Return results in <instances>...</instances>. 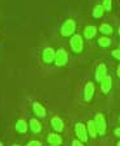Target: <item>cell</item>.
Wrapping results in <instances>:
<instances>
[{
    "mask_svg": "<svg viewBox=\"0 0 120 146\" xmlns=\"http://www.w3.org/2000/svg\"><path fill=\"white\" fill-rule=\"evenodd\" d=\"M74 30H76V22L74 20H67V21L63 24L62 29H60V34L63 36H71V35H74Z\"/></svg>",
    "mask_w": 120,
    "mask_h": 146,
    "instance_id": "obj_1",
    "label": "cell"
},
{
    "mask_svg": "<svg viewBox=\"0 0 120 146\" xmlns=\"http://www.w3.org/2000/svg\"><path fill=\"white\" fill-rule=\"evenodd\" d=\"M74 132H76L77 140H80L81 142H86L88 141V128L82 123H77L74 125Z\"/></svg>",
    "mask_w": 120,
    "mask_h": 146,
    "instance_id": "obj_2",
    "label": "cell"
},
{
    "mask_svg": "<svg viewBox=\"0 0 120 146\" xmlns=\"http://www.w3.org/2000/svg\"><path fill=\"white\" fill-rule=\"evenodd\" d=\"M71 47L72 50H73L74 52H77V54H80L81 51H82L84 48V42H82V36L78 35V34H74V35H72L71 38Z\"/></svg>",
    "mask_w": 120,
    "mask_h": 146,
    "instance_id": "obj_3",
    "label": "cell"
},
{
    "mask_svg": "<svg viewBox=\"0 0 120 146\" xmlns=\"http://www.w3.org/2000/svg\"><path fill=\"white\" fill-rule=\"evenodd\" d=\"M94 121L97 125V132H98L99 136H105L106 133V119L102 113H97L95 117H94Z\"/></svg>",
    "mask_w": 120,
    "mask_h": 146,
    "instance_id": "obj_4",
    "label": "cell"
},
{
    "mask_svg": "<svg viewBox=\"0 0 120 146\" xmlns=\"http://www.w3.org/2000/svg\"><path fill=\"white\" fill-rule=\"evenodd\" d=\"M68 63V54L64 48H59L56 51V56H55V64L56 67H64L65 64Z\"/></svg>",
    "mask_w": 120,
    "mask_h": 146,
    "instance_id": "obj_5",
    "label": "cell"
},
{
    "mask_svg": "<svg viewBox=\"0 0 120 146\" xmlns=\"http://www.w3.org/2000/svg\"><path fill=\"white\" fill-rule=\"evenodd\" d=\"M55 56H56V52L54 48H51V47L44 48V51H43V61L44 63H52V61H55Z\"/></svg>",
    "mask_w": 120,
    "mask_h": 146,
    "instance_id": "obj_6",
    "label": "cell"
},
{
    "mask_svg": "<svg viewBox=\"0 0 120 146\" xmlns=\"http://www.w3.org/2000/svg\"><path fill=\"white\" fill-rule=\"evenodd\" d=\"M94 90H95V86L93 82H88L86 86H85V90H84V99L89 102L93 98V94H94Z\"/></svg>",
    "mask_w": 120,
    "mask_h": 146,
    "instance_id": "obj_7",
    "label": "cell"
},
{
    "mask_svg": "<svg viewBox=\"0 0 120 146\" xmlns=\"http://www.w3.org/2000/svg\"><path fill=\"white\" fill-rule=\"evenodd\" d=\"M106 76H107V68H106L105 64H99L95 70V80L101 82Z\"/></svg>",
    "mask_w": 120,
    "mask_h": 146,
    "instance_id": "obj_8",
    "label": "cell"
},
{
    "mask_svg": "<svg viewBox=\"0 0 120 146\" xmlns=\"http://www.w3.org/2000/svg\"><path fill=\"white\" fill-rule=\"evenodd\" d=\"M51 125H52L54 131L55 132H63V129H64V123H63V120L60 117H58V116H55V117L51 119Z\"/></svg>",
    "mask_w": 120,
    "mask_h": 146,
    "instance_id": "obj_9",
    "label": "cell"
},
{
    "mask_svg": "<svg viewBox=\"0 0 120 146\" xmlns=\"http://www.w3.org/2000/svg\"><path fill=\"white\" fill-rule=\"evenodd\" d=\"M111 86H112V78H111V76L107 74V76L101 81V89L103 93H108V91L111 90Z\"/></svg>",
    "mask_w": 120,
    "mask_h": 146,
    "instance_id": "obj_10",
    "label": "cell"
},
{
    "mask_svg": "<svg viewBox=\"0 0 120 146\" xmlns=\"http://www.w3.org/2000/svg\"><path fill=\"white\" fill-rule=\"evenodd\" d=\"M33 111L38 117H44L46 116V108L40 103H38V102H34L33 103Z\"/></svg>",
    "mask_w": 120,
    "mask_h": 146,
    "instance_id": "obj_11",
    "label": "cell"
},
{
    "mask_svg": "<svg viewBox=\"0 0 120 146\" xmlns=\"http://www.w3.org/2000/svg\"><path fill=\"white\" fill-rule=\"evenodd\" d=\"M97 34V27L93 26V25H89L84 29V36L86 38V39H91L93 36H95Z\"/></svg>",
    "mask_w": 120,
    "mask_h": 146,
    "instance_id": "obj_12",
    "label": "cell"
},
{
    "mask_svg": "<svg viewBox=\"0 0 120 146\" xmlns=\"http://www.w3.org/2000/svg\"><path fill=\"white\" fill-rule=\"evenodd\" d=\"M47 140H48L50 145H56V146H59L63 142L62 137L59 136V134H56V133H50L48 137H47Z\"/></svg>",
    "mask_w": 120,
    "mask_h": 146,
    "instance_id": "obj_13",
    "label": "cell"
},
{
    "mask_svg": "<svg viewBox=\"0 0 120 146\" xmlns=\"http://www.w3.org/2000/svg\"><path fill=\"white\" fill-rule=\"evenodd\" d=\"M88 132H89V136L91 137V138H95L97 137V125H95V121L94 120H89L88 121Z\"/></svg>",
    "mask_w": 120,
    "mask_h": 146,
    "instance_id": "obj_14",
    "label": "cell"
},
{
    "mask_svg": "<svg viewBox=\"0 0 120 146\" xmlns=\"http://www.w3.org/2000/svg\"><path fill=\"white\" fill-rule=\"evenodd\" d=\"M16 131L19 132V133H26V131H28V123L25 121V120H22V119L17 120V123H16Z\"/></svg>",
    "mask_w": 120,
    "mask_h": 146,
    "instance_id": "obj_15",
    "label": "cell"
},
{
    "mask_svg": "<svg viewBox=\"0 0 120 146\" xmlns=\"http://www.w3.org/2000/svg\"><path fill=\"white\" fill-rule=\"evenodd\" d=\"M30 129L33 133H39L42 127H40V123L38 121L37 119H31L30 120Z\"/></svg>",
    "mask_w": 120,
    "mask_h": 146,
    "instance_id": "obj_16",
    "label": "cell"
},
{
    "mask_svg": "<svg viewBox=\"0 0 120 146\" xmlns=\"http://www.w3.org/2000/svg\"><path fill=\"white\" fill-rule=\"evenodd\" d=\"M99 31H101L102 34H105V35H111V34L114 33V31H112V26L108 24H102L101 27H99Z\"/></svg>",
    "mask_w": 120,
    "mask_h": 146,
    "instance_id": "obj_17",
    "label": "cell"
},
{
    "mask_svg": "<svg viewBox=\"0 0 120 146\" xmlns=\"http://www.w3.org/2000/svg\"><path fill=\"white\" fill-rule=\"evenodd\" d=\"M103 13H105V8H103V5H95L94 9H93V16H94L95 18H101L102 16H103Z\"/></svg>",
    "mask_w": 120,
    "mask_h": 146,
    "instance_id": "obj_18",
    "label": "cell"
},
{
    "mask_svg": "<svg viewBox=\"0 0 120 146\" xmlns=\"http://www.w3.org/2000/svg\"><path fill=\"white\" fill-rule=\"evenodd\" d=\"M98 44L101 46V47H108V46L111 44V39L108 36H101L98 39Z\"/></svg>",
    "mask_w": 120,
    "mask_h": 146,
    "instance_id": "obj_19",
    "label": "cell"
},
{
    "mask_svg": "<svg viewBox=\"0 0 120 146\" xmlns=\"http://www.w3.org/2000/svg\"><path fill=\"white\" fill-rule=\"evenodd\" d=\"M103 8H105V11H107V12H110L111 9H112V0H103Z\"/></svg>",
    "mask_w": 120,
    "mask_h": 146,
    "instance_id": "obj_20",
    "label": "cell"
},
{
    "mask_svg": "<svg viewBox=\"0 0 120 146\" xmlns=\"http://www.w3.org/2000/svg\"><path fill=\"white\" fill-rule=\"evenodd\" d=\"M111 54H112V56H114L115 59L120 60V50H114V51L111 52Z\"/></svg>",
    "mask_w": 120,
    "mask_h": 146,
    "instance_id": "obj_21",
    "label": "cell"
},
{
    "mask_svg": "<svg viewBox=\"0 0 120 146\" xmlns=\"http://www.w3.org/2000/svg\"><path fill=\"white\" fill-rule=\"evenodd\" d=\"M26 146H42V143H40L39 141H30Z\"/></svg>",
    "mask_w": 120,
    "mask_h": 146,
    "instance_id": "obj_22",
    "label": "cell"
},
{
    "mask_svg": "<svg viewBox=\"0 0 120 146\" xmlns=\"http://www.w3.org/2000/svg\"><path fill=\"white\" fill-rule=\"evenodd\" d=\"M72 146H84L80 140H73L72 141Z\"/></svg>",
    "mask_w": 120,
    "mask_h": 146,
    "instance_id": "obj_23",
    "label": "cell"
},
{
    "mask_svg": "<svg viewBox=\"0 0 120 146\" xmlns=\"http://www.w3.org/2000/svg\"><path fill=\"white\" fill-rule=\"evenodd\" d=\"M115 136L120 137V127H119V128H116V129H115Z\"/></svg>",
    "mask_w": 120,
    "mask_h": 146,
    "instance_id": "obj_24",
    "label": "cell"
},
{
    "mask_svg": "<svg viewBox=\"0 0 120 146\" xmlns=\"http://www.w3.org/2000/svg\"><path fill=\"white\" fill-rule=\"evenodd\" d=\"M116 74H117V77H120V64H119V67H117V70H116Z\"/></svg>",
    "mask_w": 120,
    "mask_h": 146,
    "instance_id": "obj_25",
    "label": "cell"
},
{
    "mask_svg": "<svg viewBox=\"0 0 120 146\" xmlns=\"http://www.w3.org/2000/svg\"><path fill=\"white\" fill-rule=\"evenodd\" d=\"M117 146H120V140H119V142H117Z\"/></svg>",
    "mask_w": 120,
    "mask_h": 146,
    "instance_id": "obj_26",
    "label": "cell"
},
{
    "mask_svg": "<svg viewBox=\"0 0 120 146\" xmlns=\"http://www.w3.org/2000/svg\"><path fill=\"white\" fill-rule=\"evenodd\" d=\"M119 35H120V27H119Z\"/></svg>",
    "mask_w": 120,
    "mask_h": 146,
    "instance_id": "obj_27",
    "label": "cell"
},
{
    "mask_svg": "<svg viewBox=\"0 0 120 146\" xmlns=\"http://www.w3.org/2000/svg\"><path fill=\"white\" fill-rule=\"evenodd\" d=\"M0 146H3V143H1V142H0Z\"/></svg>",
    "mask_w": 120,
    "mask_h": 146,
    "instance_id": "obj_28",
    "label": "cell"
},
{
    "mask_svg": "<svg viewBox=\"0 0 120 146\" xmlns=\"http://www.w3.org/2000/svg\"><path fill=\"white\" fill-rule=\"evenodd\" d=\"M51 146H56V145H51Z\"/></svg>",
    "mask_w": 120,
    "mask_h": 146,
    "instance_id": "obj_29",
    "label": "cell"
},
{
    "mask_svg": "<svg viewBox=\"0 0 120 146\" xmlns=\"http://www.w3.org/2000/svg\"><path fill=\"white\" fill-rule=\"evenodd\" d=\"M119 50H120V46H119Z\"/></svg>",
    "mask_w": 120,
    "mask_h": 146,
    "instance_id": "obj_30",
    "label": "cell"
},
{
    "mask_svg": "<svg viewBox=\"0 0 120 146\" xmlns=\"http://www.w3.org/2000/svg\"><path fill=\"white\" fill-rule=\"evenodd\" d=\"M119 121H120V117H119Z\"/></svg>",
    "mask_w": 120,
    "mask_h": 146,
    "instance_id": "obj_31",
    "label": "cell"
},
{
    "mask_svg": "<svg viewBox=\"0 0 120 146\" xmlns=\"http://www.w3.org/2000/svg\"><path fill=\"white\" fill-rule=\"evenodd\" d=\"M15 146H19V145H15Z\"/></svg>",
    "mask_w": 120,
    "mask_h": 146,
    "instance_id": "obj_32",
    "label": "cell"
}]
</instances>
